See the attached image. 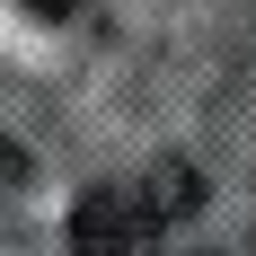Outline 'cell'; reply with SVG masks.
<instances>
[{
    "label": "cell",
    "instance_id": "7a4b0ae2",
    "mask_svg": "<svg viewBox=\"0 0 256 256\" xmlns=\"http://www.w3.org/2000/svg\"><path fill=\"white\" fill-rule=\"evenodd\" d=\"M26 9H36V18H71L80 0H26Z\"/></svg>",
    "mask_w": 256,
    "mask_h": 256
},
{
    "label": "cell",
    "instance_id": "3957f363",
    "mask_svg": "<svg viewBox=\"0 0 256 256\" xmlns=\"http://www.w3.org/2000/svg\"><path fill=\"white\" fill-rule=\"evenodd\" d=\"M0 177H18V142H9V132H0Z\"/></svg>",
    "mask_w": 256,
    "mask_h": 256
},
{
    "label": "cell",
    "instance_id": "6da1fadb",
    "mask_svg": "<svg viewBox=\"0 0 256 256\" xmlns=\"http://www.w3.org/2000/svg\"><path fill=\"white\" fill-rule=\"evenodd\" d=\"M159 238V204L142 186H88L71 212V256H150Z\"/></svg>",
    "mask_w": 256,
    "mask_h": 256
}]
</instances>
